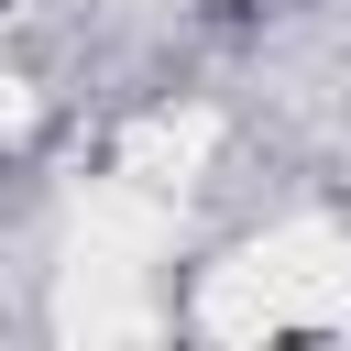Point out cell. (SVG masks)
I'll return each mask as SVG.
<instances>
[{
	"instance_id": "1",
	"label": "cell",
	"mask_w": 351,
	"mask_h": 351,
	"mask_svg": "<svg viewBox=\"0 0 351 351\" xmlns=\"http://www.w3.org/2000/svg\"><path fill=\"white\" fill-rule=\"evenodd\" d=\"M197 318H208L219 340H263V329H329V318H351V252H340V230L296 219V230L252 241L241 263L208 274Z\"/></svg>"
},
{
	"instance_id": "2",
	"label": "cell",
	"mask_w": 351,
	"mask_h": 351,
	"mask_svg": "<svg viewBox=\"0 0 351 351\" xmlns=\"http://www.w3.org/2000/svg\"><path fill=\"white\" fill-rule=\"evenodd\" d=\"M11 121H22V88H0V132H11Z\"/></svg>"
}]
</instances>
